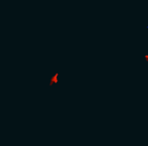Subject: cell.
Returning a JSON list of instances; mask_svg holds the SVG:
<instances>
[{
    "mask_svg": "<svg viewBox=\"0 0 148 146\" xmlns=\"http://www.w3.org/2000/svg\"><path fill=\"white\" fill-rule=\"evenodd\" d=\"M57 78H58V74L56 73L55 74V76L54 77H52L51 78V80H50V85H52L53 83H55V82H57Z\"/></svg>",
    "mask_w": 148,
    "mask_h": 146,
    "instance_id": "1",
    "label": "cell"
}]
</instances>
